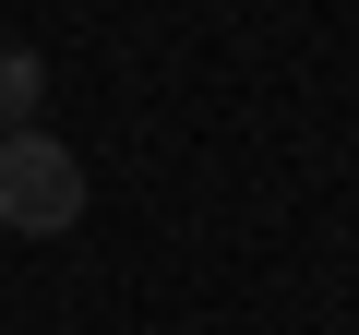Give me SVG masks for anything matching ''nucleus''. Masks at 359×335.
Listing matches in <instances>:
<instances>
[{
  "label": "nucleus",
  "instance_id": "f257e3e1",
  "mask_svg": "<svg viewBox=\"0 0 359 335\" xmlns=\"http://www.w3.org/2000/svg\"><path fill=\"white\" fill-rule=\"evenodd\" d=\"M84 216V156L48 132H0V228L13 240H60Z\"/></svg>",
  "mask_w": 359,
  "mask_h": 335
},
{
  "label": "nucleus",
  "instance_id": "f03ea898",
  "mask_svg": "<svg viewBox=\"0 0 359 335\" xmlns=\"http://www.w3.org/2000/svg\"><path fill=\"white\" fill-rule=\"evenodd\" d=\"M36 96H48V60L0 36V132H36Z\"/></svg>",
  "mask_w": 359,
  "mask_h": 335
}]
</instances>
